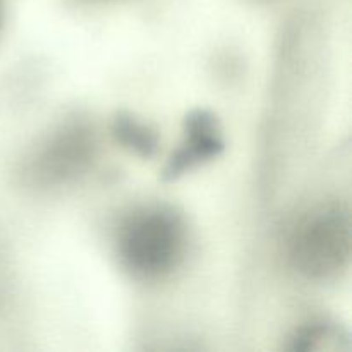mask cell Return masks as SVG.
Here are the masks:
<instances>
[{
  "mask_svg": "<svg viewBox=\"0 0 352 352\" xmlns=\"http://www.w3.org/2000/svg\"><path fill=\"white\" fill-rule=\"evenodd\" d=\"M186 226L181 215L165 205L133 210L117 230V254L131 275L155 280L170 274L186 251Z\"/></svg>",
  "mask_w": 352,
  "mask_h": 352,
  "instance_id": "cell-1",
  "label": "cell"
},
{
  "mask_svg": "<svg viewBox=\"0 0 352 352\" xmlns=\"http://www.w3.org/2000/svg\"><path fill=\"white\" fill-rule=\"evenodd\" d=\"M287 260L309 280L336 278L351 258V215L342 203H322L302 213L287 236Z\"/></svg>",
  "mask_w": 352,
  "mask_h": 352,
  "instance_id": "cell-2",
  "label": "cell"
},
{
  "mask_svg": "<svg viewBox=\"0 0 352 352\" xmlns=\"http://www.w3.org/2000/svg\"><path fill=\"white\" fill-rule=\"evenodd\" d=\"M95 146V136L86 124H64L33 151L28 162V177L38 186L67 182L88 168Z\"/></svg>",
  "mask_w": 352,
  "mask_h": 352,
  "instance_id": "cell-3",
  "label": "cell"
},
{
  "mask_svg": "<svg viewBox=\"0 0 352 352\" xmlns=\"http://www.w3.org/2000/svg\"><path fill=\"white\" fill-rule=\"evenodd\" d=\"M223 148L219 120L206 110H196L186 117L184 136L165 167V177L174 179L203 162L217 157Z\"/></svg>",
  "mask_w": 352,
  "mask_h": 352,
  "instance_id": "cell-4",
  "label": "cell"
},
{
  "mask_svg": "<svg viewBox=\"0 0 352 352\" xmlns=\"http://www.w3.org/2000/svg\"><path fill=\"white\" fill-rule=\"evenodd\" d=\"M349 347V339L342 327L337 323L311 322L296 330L291 337L289 349L299 352H332L346 351Z\"/></svg>",
  "mask_w": 352,
  "mask_h": 352,
  "instance_id": "cell-5",
  "label": "cell"
},
{
  "mask_svg": "<svg viewBox=\"0 0 352 352\" xmlns=\"http://www.w3.org/2000/svg\"><path fill=\"white\" fill-rule=\"evenodd\" d=\"M113 133H116L117 140L120 143H124L136 153L143 155V157H150L157 150V136H155V133H151L144 124L138 122L129 116L117 117Z\"/></svg>",
  "mask_w": 352,
  "mask_h": 352,
  "instance_id": "cell-6",
  "label": "cell"
},
{
  "mask_svg": "<svg viewBox=\"0 0 352 352\" xmlns=\"http://www.w3.org/2000/svg\"><path fill=\"white\" fill-rule=\"evenodd\" d=\"M0 19H2V0H0Z\"/></svg>",
  "mask_w": 352,
  "mask_h": 352,
  "instance_id": "cell-7",
  "label": "cell"
}]
</instances>
